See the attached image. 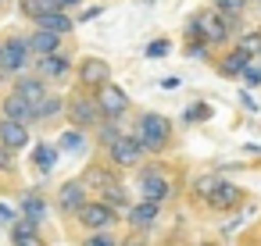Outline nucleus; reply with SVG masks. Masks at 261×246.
I'll use <instances>...</instances> for the list:
<instances>
[{"label": "nucleus", "instance_id": "1", "mask_svg": "<svg viewBox=\"0 0 261 246\" xmlns=\"http://www.w3.org/2000/svg\"><path fill=\"white\" fill-rule=\"evenodd\" d=\"M133 139L140 143L143 153H161V150H168V143H172V121H168L165 114L143 111V114L136 118V132H133Z\"/></svg>", "mask_w": 261, "mask_h": 246}, {"label": "nucleus", "instance_id": "2", "mask_svg": "<svg viewBox=\"0 0 261 246\" xmlns=\"http://www.w3.org/2000/svg\"><path fill=\"white\" fill-rule=\"evenodd\" d=\"M186 33H190L193 43H204V47H222V43L229 40V25H225V18H222L218 11H200V15L186 25Z\"/></svg>", "mask_w": 261, "mask_h": 246}, {"label": "nucleus", "instance_id": "3", "mask_svg": "<svg viewBox=\"0 0 261 246\" xmlns=\"http://www.w3.org/2000/svg\"><path fill=\"white\" fill-rule=\"evenodd\" d=\"M61 114H68V125L79 129V132H90V129H97V121H100V107H97L93 93H86V89L65 97V111H61Z\"/></svg>", "mask_w": 261, "mask_h": 246}, {"label": "nucleus", "instance_id": "4", "mask_svg": "<svg viewBox=\"0 0 261 246\" xmlns=\"http://www.w3.org/2000/svg\"><path fill=\"white\" fill-rule=\"evenodd\" d=\"M29 65H33V54H29L25 36H8V40H0V68L8 72V79L29 72Z\"/></svg>", "mask_w": 261, "mask_h": 246}, {"label": "nucleus", "instance_id": "5", "mask_svg": "<svg viewBox=\"0 0 261 246\" xmlns=\"http://www.w3.org/2000/svg\"><path fill=\"white\" fill-rule=\"evenodd\" d=\"M72 72H75V79H79V89H86V93L100 89L104 82H111V65H108L104 57H83L79 68H72Z\"/></svg>", "mask_w": 261, "mask_h": 246}, {"label": "nucleus", "instance_id": "6", "mask_svg": "<svg viewBox=\"0 0 261 246\" xmlns=\"http://www.w3.org/2000/svg\"><path fill=\"white\" fill-rule=\"evenodd\" d=\"M75 218H79V225H83V228L100 232V228H111L118 214H115V207H108L104 200H86V203L75 210Z\"/></svg>", "mask_w": 261, "mask_h": 246}, {"label": "nucleus", "instance_id": "7", "mask_svg": "<svg viewBox=\"0 0 261 246\" xmlns=\"http://www.w3.org/2000/svg\"><path fill=\"white\" fill-rule=\"evenodd\" d=\"M93 100L100 107V118H122L129 111V97L125 89H118L115 82H104L100 89H93Z\"/></svg>", "mask_w": 261, "mask_h": 246}, {"label": "nucleus", "instance_id": "8", "mask_svg": "<svg viewBox=\"0 0 261 246\" xmlns=\"http://www.w3.org/2000/svg\"><path fill=\"white\" fill-rule=\"evenodd\" d=\"M72 54H61V50H54V54H40L36 57V75L40 79H47V82H61V79H68L72 75Z\"/></svg>", "mask_w": 261, "mask_h": 246}, {"label": "nucleus", "instance_id": "9", "mask_svg": "<svg viewBox=\"0 0 261 246\" xmlns=\"http://www.w3.org/2000/svg\"><path fill=\"white\" fill-rule=\"evenodd\" d=\"M11 93H18L29 107H36L47 93H50V82L47 79H40L36 72H22V75H15V86H11Z\"/></svg>", "mask_w": 261, "mask_h": 246}, {"label": "nucleus", "instance_id": "10", "mask_svg": "<svg viewBox=\"0 0 261 246\" xmlns=\"http://www.w3.org/2000/svg\"><path fill=\"white\" fill-rule=\"evenodd\" d=\"M104 150L111 153V164H115V168H136V164L143 161L140 143H136L133 136H125V132H122V136H118L111 146H104Z\"/></svg>", "mask_w": 261, "mask_h": 246}, {"label": "nucleus", "instance_id": "11", "mask_svg": "<svg viewBox=\"0 0 261 246\" xmlns=\"http://www.w3.org/2000/svg\"><path fill=\"white\" fill-rule=\"evenodd\" d=\"M168 175L161 171V168H143L140 171V193H143V200H154V203H161L165 196H168Z\"/></svg>", "mask_w": 261, "mask_h": 246}, {"label": "nucleus", "instance_id": "12", "mask_svg": "<svg viewBox=\"0 0 261 246\" xmlns=\"http://www.w3.org/2000/svg\"><path fill=\"white\" fill-rule=\"evenodd\" d=\"M0 146H8V150H25V146H29V125L0 114Z\"/></svg>", "mask_w": 261, "mask_h": 246}, {"label": "nucleus", "instance_id": "13", "mask_svg": "<svg viewBox=\"0 0 261 246\" xmlns=\"http://www.w3.org/2000/svg\"><path fill=\"white\" fill-rule=\"evenodd\" d=\"M33 29H47V33H58V36H68L72 29H75V18L68 15V11H43V15H36L33 18Z\"/></svg>", "mask_w": 261, "mask_h": 246}, {"label": "nucleus", "instance_id": "14", "mask_svg": "<svg viewBox=\"0 0 261 246\" xmlns=\"http://www.w3.org/2000/svg\"><path fill=\"white\" fill-rule=\"evenodd\" d=\"M204 203H207L211 210H229V207H236V203H240V186L222 178V182H218V186L204 196Z\"/></svg>", "mask_w": 261, "mask_h": 246}, {"label": "nucleus", "instance_id": "15", "mask_svg": "<svg viewBox=\"0 0 261 246\" xmlns=\"http://www.w3.org/2000/svg\"><path fill=\"white\" fill-rule=\"evenodd\" d=\"M61 40H65V36H58V33H47V29H33V33L25 36V43H29V54H33V57L61 50Z\"/></svg>", "mask_w": 261, "mask_h": 246}, {"label": "nucleus", "instance_id": "16", "mask_svg": "<svg viewBox=\"0 0 261 246\" xmlns=\"http://www.w3.org/2000/svg\"><path fill=\"white\" fill-rule=\"evenodd\" d=\"M83 203H86V186H83V178H75V182H65V186H61V193H58V207H61L65 214H68V210L75 214Z\"/></svg>", "mask_w": 261, "mask_h": 246}, {"label": "nucleus", "instance_id": "17", "mask_svg": "<svg viewBox=\"0 0 261 246\" xmlns=\"http://www.w3.org/2000/svg\"><path fill=\"white\" fill-rule=\"evenodd\" d=\"M125 218H129V225H136V228H150V225L161 218V203L143 200V203H136V207H125Z\"/></svg>", "mask_w": 261, "mask_h": 246}, {"label": "nucleus", "instance_id": "18", "mask_svg": "<svg viewBox=\"0 0 261 246\" xmlns=\"http://www.w3.org/2000/svg\"><path fill=\"white\" fill-rule=\"evenodd\" d=\"M0 114H4V118H15V121H25V125H33V107H29L18 93L0 97Z\"/></svg>", "mask_w": 261, "mask_h": 246}, {"label": "nucleus", "instance_id": "19", "mask_svg": "<svg viewBox=\"0 0 261 246\" xmlns=\"http://www.w3.org/2000/svg\"><path fill=\"white\" fill-rule=\"evenodd\" d=\"M247 61H250V54H243L240 47H232L225 57H218V72H222L225 79H240V72H243Z\"/></svg>", "mask_w": 261, "mask_h": 246}, {"label": "nucleus", "instance_id": "20", "mask_svg": "<svg viewBox=\"0 0 261 246\" xmlns=\"http://www.w3.org/2000/svg\"><path fill=\"white\" fill-rule=\"evenodd\" d=\"M65 111V97H58V93H47L36 107H33V121H47V118H58Z\"/></svg>", "mask_w": 261, "mask_h": 246}, {"label": "nucleus", "instance_id": "21", "mask_svg": "<svg viewBox=\"0 0 261 246\" xmlns=\"http://www.w3.org/2000/svg\"><path fill=\"white\" fill-rule=\"evenodd\" d=\"M93 132H97V143H100V146H111V143L125 132V125H122V118H100Z\"/></svg>", "mask_w": 261, "mask_h": 246}, {"label": "nucleus", "instance_id": "22", "mask_svg": "<svg viewBox=\"0 0 261 246\" xmlns=\"http://www.w3.org/2000/svg\"><path fill=\"white\" fill-rule=\"evenodd\" d=\"M11 242H15V246H40V239H36V221H29V218L15 221V228H11Z\"/></svg>", "mask_w": 261, "mask_h": 246}, {"label": "nucleus", "instance_id": "23", "mask_svg": "<svg viewBox=\"0 0 261 246\" xmlns=\"http://www.w3.org/2000/svg\"><path fill=\"white\" fill-rule=\"evenodd\" d=\"M243 8H247V0H215V11L225 18V25H229V29L243 18Z\"/></svg>", "mask_w": 261, "mask_h": 246}, {"label": "nucleus", "instance_id": "24", "mask_svg": "<svg viewBox=\"0 0 261 246\" xmlns=\"http://www.w3.org/2000/svg\"><path fill=\"white\" fill-rule=\"evenodd\" d=\"M100 200H104L108 207H125V203H129L125 186H118V178H115V182H108V186H100Z\"/></svg>", "mask_w": 261, "mask_h": 246}, {"label": "nucleus", "instance_id": "25", "mask_svg": "<svg viewBox=\"0 0 261 246\" xmlns=\"http://www.w3.org/2000/svg\"><path fill=\"white\" fill-rule=\"evenodd\" d=\"M58 150H72V153L86 150V132H79V129H65L61 139H58Z\"/></svg>", "mask_w": 261, "mask_h": 246}, {"label": "nucleus", "instance_id": "26", "mask_svg": "<svg viewBox=\"0 0 261 246\" xmlns=\"http://www.w3.org/2000/svg\"><path fill=\"white\" fill-rule=\"evenodd\" d=\"M22 210H25V218L29 221H43V214H47V203H43V196H36V193H29V196H22Z\"/></svg>", "mask_w": 261, "mask_h": 246}, {"label": "nucleus", "instance_id": "27", "mask_svg": "<svg viewBox=\"0 0 261 246\" xmlns=\"http://www.w3.org/2000/svg\"><path fill=\"white\" fill-rule=\"evenodd\" d=\"M54 161H58V146L40 143V146H36V153H33V164H36L40 171H50V168H54Z\"/></svg>", "mask_w": 261, "mask_h": 246}, {"label": "nucleus", "instance_id": "28", "mask_svg": "<svg viewBox=\"0 0 261 246\" xmlns=\"http://www.w3.org/2000/svg\"><path fill=\"white\" fill-rule=\"evenodd\" d=\"M18 11L33 22L36 15H43V11H54V4H50V0H18Z\"/></svg>", "mask_w": 261, "mask_h": 246}, {"label": "nucleus", "instance_id": "29", "mask_svg": "<svg viewBox=\"0 0 261 246\" xmlns=\"http://www.w3.org/2000/svg\"><path fill=\"white\" fill-rule=\"evenodd\" d=\"M108 182H115V175H111L108 168H90V171H86V178H83V186H97V189H100V186H108Z\"/></svg>", "mask_w": 261, "mask_h": 246}, {"label": "nucleus", "instance_id": "30", "mask_svg": "<svg viewBox=\"0 0 261 246\" xmlns=\"http://www.w3.org/2000/svg\"><path fill=\"white\" fill-rule=\"evenodd\" d=\"M240 79H243L247 86H261V61H254V57H250V61L243 65V72H240Z\"/></svg>", "mask_w": 261, "mask_h": 246}, {"label": "nucleus", "instance_id": "31", "mask_svg": "<svg viewBox=\"0 0 261 246\" xmlns=\"http://www.w3.org/2000/svg\"><path fill=\"white\" fill-rule=\"evenodd\" d=\"M83 246H118V242H115V235H111L108 228H100V232H90V235L83 239Z\"/></svg>", "mask_w": 261, "mask_h": 246}, {"label": "nucleus", "instance_id": "32", "mask_svg": "<svg viewBox=\"0 0 261 246\" xmlns=\"http://www.w3.org/2000/svg\"><path fill=\"white\" fill-rule=\"evenodd\" d=\"M218 182H222L218 175H204V178H197V186H193V189H197V196L204 200V196H207V193H211V189H215Z\"/></svg>", "mask_w": 261, "mask_h": 246}, {"label": "nucleus", "instance_id": "33", "mask_svg": "<svg viewBox=\"0 0 261 246\" xmlns=\"http://www.w3.org/2000/svg\"><path fill=\"white\" fill-rule=\"evenodd\" d=\"M240 50L254 57V54L261 50V33H247V36H243V43H240Z\"/></svg>", "mask_w": 261, "mask_h": 246}, {"label": "nucleus", "instance_id": "34", "mask_svg": "<svg viewBox=\"0 0 261 246\" xmlns=\"http://www.w3.org/2000/svg\"><path fill=\"white\" fill-rule=\"evenodd\" d=\"M0 171H15V150L0 146Z\"/></svg>", "mask_w": 261, "mask_h": 246}, {"label": "nucleus", "instance_id": "35", "mask_svg": "<svg viewBox=\"0 0 261 246\" xmlns=\"http://www.w3.org/2000/svg\"><path fill=\"white\" fill-rule=\"evenodd\" d=\"M165 54H168V43L165 40H158V43L147 47V57H165Z\"/></svg>", "mask_w": 261, "mask_h": 246}, {"label": "nucleus", "instance_id": "36", "mask_svg": "<svg viewBox=\"0 0 261 246\" xmlns=\"http://www.w3.org/2000/svg\"><path fill=\"white\" fill-rule=\"evenodd\" d=\"M200 118H207V107H190L182 121H200Z\"/></svg>", "mask_w": 261, "mask_h": 246}, {"label": "nucleus", "instance_id": "37", "mask_svg": "<svg viewBox=\"0 0 261 246\" xmlns=\"http://www.w3.org/2000/svg\"><path fill=\"white\" fill-rule=\"evenodd\" d=\"M50 4L58 8V11H72V8H79L83 0H50Z\"/></svg>", "mask_w": 261, "mask_h": 246}, {"label": "nucleus", "instance_id": "38", "mask_svg": "<svg viewBox=\"0 0 261 246\" xmlns=\"http://www.w3.org/2000/svg\"><path fill=\"white\" fill-rule=\"evenodd\" d=\"M100 11H104V8H100V4H93V8H86V11H83V22H90V18H97V15H100Z\"/></svg>", "mask_w": 261, "mask_h": 246}, {"label": "nucleus", "instance_id": "39", "mask_svg": "<svg viewBox=\"0 0 261 246\" xmlns=\"http://www.w3.org/2000/svg\"><path fill=\"white\" fill-rule=\"evenodd\" d=\"M0 221H15V210H11V207H4V203H0Z\"/></svg>", "mask_w": 261, "mask_h": 246}, {"label": "nucleus", "instance_id": "40", "mask_svg": "<svg viewBox=\"0 0 261 246\" xmlns=\"http://www.w3.org/2000/svg\"><path fill=\"white\" fill-rule=\"evenodd\" d=\"M0 82H8V72H4V68H0Z\"/></svg>", "mask_w": 261, "mask_h": 246}, {"label": "nucleus", "instance_id": "41", "mask_svg": "<svg viewBox=\"0 0 261 246\" xmlns=\"http://www.w3.org/2000/svg\"><path fill=\"white\" fill-rule=\"evenodd\" d=\"M257 61H261V50H257Z\"/></svg>", "mask_w": 261, "mask_h": 246}, {"label": "nucleus", "instance_id": "42", "mask_svg": "<svg viewBox=\"0 0 261 246\" xmlns=\"http://www.w3.org/2000/svg\"><path fill=\"white\" fill-rule=\"evenodd\" d=\"M204 246H207V242H204Z\"/></svg>", "mask_w": 261, "mask_h": 246}]
</instances>
